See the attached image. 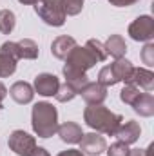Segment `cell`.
Returning <instances> with one entry per match:
<instances>
[{
	"mask_svg": "<svg viewBox=\"0 0 154 156\" xmlns=\"http://www.w3.org/2000/svg\"><path fill=\"white\" fill-rule=\"evenodd\" d=\"M83 122L94 133H103L107 136H114L123 122V116L109 111L105 105H87L83 111Z\"/></svg>",
	"mask_w": 154,
	"mask_h": 156,
	"instance_id": "1",
	"label": "cell"
},
{
	"mask_svg": "<svg viewBox=\"0 0 154 156\" xmlns=\"http://www.w3.org/2000/svg\"><path fill=\"white\" fill-rule=\"evenodd\" d=\"M31 125L38 138H51L58 131V111L49 102H38L31 111Z\"/></svg>",
	"mask_w": 154,
	"mask_h": 156,
	"instance_id": "2",
	"label": "cell"
},
{
	"mask_svg": "<svg viewBox=\"0 0 154 156\" xmlns=\"http://www.w3.org/2000/svg\"><path fill=\"white\" fill-rule=\"evenodd\" d=\"M35 13L53 27H62L65 24V13L62 9V0H37Z\"/></svg>",
	"mask_w": 154,
	"mask_h": 156,
	"instance_id": "3",
	"label": "cell"
},
{
	"mask_svg": "<svg viewBox=\"0 0 154 156\" xmlns=\"http://www.w3.org/2000/svg\"><path fill=\"white\" fill-rule=\"evenodd\" d=\"M94 64H98L96 62V58L93 56V53L83 45H76V47H73V51L67 55V58H65V66H69V67H73V69H78V71H82V73H87L91 67H94Z\"/></svg>",
	"mask_w": 154,
	"mask_h": 156,
	"instance_id": "4",
	"label": "cell"
},
{
	"mask_svg": "<svg viewBox=\"0 0 154 156\" xmlns=\"http://www.w3.org/2000/svg\"><path fill=\"white\" fill-rule=\"evenodd\" d=\"M7 145H9V149H11L16 156H29L31 151L37 147V140H35V136H31L29 133L16 129V131H13V133L9 134Z\"/></svg>",
	"mask_w": 154,
	"mask_h": 156,
	"instance_id": "5",
	"label": "cell"
},
{
	"mask_svg": "<svg viewBox=\"0 0 154 156\" xmlns=\"http://www.w3.org/2000/svg\"><path fill=\"white\" fill-rule=\"evenodd\" d=\"M129 37L134 42H151L154 38V18L151 15L138 16L129 26Z\"/></svg>",
	"mask_w": 154,
	"mask_h": 156,
	"instance_id": "6",
	"label": "cell"
},
{
	"mask_svg": "<svg viewBox=\"0 0 154 156\" xmlns=\"http://www.w3.org/2000/svg\"><path fill=\"white\" fill-rule=\"evenodd\" d=\"M107 149V142L100 133H87L80 140V151L85 156H98Z\"/></svg>",
	"mask_w": 154,
	"mask_h": 156,
	"instance_id": "7",
	"label": "cell"
},
{
	"mask_svg": "<svg viewBox=\"0 0 154 156\" xmlns=\"http://www.w3.org/2000/svg\"><path fill=\"white\" fill-rule=\"evenodd\" d=\"M78 94H82L87 105H102L107 100V87H103L98 82H87Z\"/></svg>",
	"mask_w": 154,
	"mask_h": 156,
	"instance_id": "8",
	"label": "cell"
},
{
	"mask_svg": "<svg viewBox=\"0 0 154 156\" xmlns=\"http://www.w3.org/2000/svg\"><path fill=\"white\" fill-rule=\"evenodd\" d=\"M58 87H60V80L51 73H40L33 82V89L40 96H54Z\"/></svg>",
	"mask_w": 154,
	"mask_h": 156,
	"instance_id": "9",
	"label": "cell"
},
{
	"mask_svg": "<svg viewBox=\"0 0 154 156\" xmlns=\"http://www.w3.org/2000/svg\"><path fill=\"white\" fill-rule=\"evenodd\" d=\"M127 83H131L138 89H143L145 93H151L154 89V73L145 67H134Z\"/></svg>",
	"mask_w": 154,
	"mask_h": 156,
	"instance_id": "10",
	"label": "cell"
},
{
	"mask_svg": "<svg viewBox=\"0 0 154 156\" xmlns=\"http://www.w3.org/2000/svg\"><path fill=\"white\" fill-rule=\"evenodd\" d=\"M114 136L120 142L127 144V145L136 144L140 140V136H142V127H140V123L136 120H129V122H125V123L120 125V129L116 131Z\"/></svg>",
	"mask_w": 154,
	"mask_h": 156,
	"instance_id": "11",
	"label": "cell"
},
{
	"mask_svg": "<svg viewBox=\"0 0 154 156\" xmlns=\"http://www.w3.org/2000/svg\"><path fill=\"white\" fill-rule=\"evenodd\" d=\"M9 94L11 98L20 104V105H26V104H31L33 102V96H35V89L31 83L20 80V82H15L11 87H9Z\"/></svg>",
	"mask_w": 154,
	"mask_h": 156,
	"instance_id": "12",
	"label": "cell"
},
{
	"mask_svg": "<svg viewBox=\"0 0 154 156\" xmlns=\"http://www.w3.org/2000/svg\"><path fill=\"white\" fill-rule=\"evenodd\" d=\"M56 134L60 136L62 142L75 145V144H80V140L83 136V131H82V127L78 125L76 122H64L62 125H58Z\"/></svg>",
	"mask_w": 154,
	"mask_h": 156,
	"instance_id": "13",
	"label": "cell"
},
{
	"mask_svg": "<svg viewBox=\"0 0 154 156\" xmlns=\"http://www.w3.org/2000/svg\"><path fill=\"white\" fill-rule=\"evenodd\" d=\"M76 40L73 38V37H69V35H62V37H56V38L53 40V44H51V53H53V56L54 58H58V60H65L67 58V55L73 51V47H76Z\"/></svg>",
	"mask_w": 154,
	"mask_h": 156,
	"instance_id": "14",
	"label": "cell"
},
{
	"mask_svg": "<svg viewBox=\"0 0 154 156\" xmlns=\"http://www.w3.org/2000/svg\"><path fill=\"white\" fill-rule=\"evenodd\" d=\"M131 107H132L134 113L140 115V116H143V118L152 116L154 115V96L151 93H142V94L134 100V104H132Z\"/></svg>",
	"mask_w": 154,
	"mask_h": 156,
	"instance_id": "15",
	"label": "cell"
},
{
	"mask_svg": "<svg viewBox=\"0 0 154 156\" xmlns=\"http://www.w3.org/2000/svg\"><path fill=\"white\" fill-rule=\"evenodd\" d=\"M103 45H105L107 55H111L113 58H123L127 53V44L121 35H111Z\"/></svg>",
	"mask_w": 154,
	"mask_h": 156,
	"instance_id": "16",
	"label": "cell"
},
{
	"mask_svg": "<svg viewBox=\"0 0 154 156\" xmlns=\"http://www.w3.org/2000/svg\"><path fill=\"white\" fill-rule=\"evenodd\" d=\"M18 47V60H37L38 58V44L31 38H22L20 42H16Z\"/></svg>",
	"mask_w": 154,
	"mask_h": 156,
	"instance_id": "17",
	"label": "cell"
},
{
	"mask_svg": "<svg viewBox=\"0 0 154 156\" xmlns=\"http://www.w3.org/2000/svg\"><path fill=\"white\" fill-rule=\"evenodd\" d=\"M111 69H113V73H114L118 83H120V82H125V83H127V80L131 76L134 66H132L131 60H127V58L123 56V58H116L114 62L111 64Z\"/></svg>",
	"mask_w": 154,
	"mask_h": 156,
	"instance_id": "18",
	"label": "cell"
},
{
	"mask_svg": "<svg viewBox=\"0 0 154 156\" xmlns=\"http://www.w3.org/2000/svg\"><path fill=\"white\" fill-rule=\"evenodd\" d=\"M62 73H64V76H65V82H67V83H71V85L76 89L78 93H80V89H82V87L89 82L87 73H82V71L73 69V67H69V66H64Z\"/></svg>",
	"mask_w": 154,
	"mask_h": 156,
	"instance_id": "19",
	"label": "cell"
},
{
	"mask_svg": "<svg viewBox=\"0 0 154 156\" xmlns=\"http://www.w3.org/2000/svg\"><path fill=\"white\" fill-rule=\"evenodd\" d=\"M16 26V16L11 9H2L0 11V33L2 35H11Z\"/></svg>",
	"mask_w": 154,
	"mask_h": 156,
	"instance_id": "20",
	"label": "cell"
},
{
	"mask_svg": "<svg viewBox=\"0 0 154 156\" xmlns=\"http://www.w3.org/2000/svg\"><path fill=\"white\" fill-rule=\"evenodd\" d=\"M85 47L93 53V56L96 58V62H105L107 56H109L107 51H105V45L96 38H89L87 42H85Z\"/></svg>",
	"mask_w": 154,
	"mask_h": 156,
	"instance_id": "21",
	"label": "cell"
},
{
	"mask_svg": "<svg viewBox=\"0 0 154 156\" xmlns=\"http://www.w3.org/2000/svg\"><path fill=\"white\" fill-rule=\"evenodd\" d=\"M16 71V60L0 53V78H7L11 75H15Z\"/></svg>",
	"mask_w": 154,
	"mask_h": 156,
	"instance_id": "22",
	"label": "cell"
},
{
	"mask_svg": "<svg viewBox=\"0 0 154 156\" xmlns=\"http://www.w3.org/2000/svg\"><path fill=\"white\" fill-rule=\"evenodd\" d=\"M75 96H78V91L71 85V83H60V87H58V91H56V94H54V98L58 100V102H62V104H65V102H71Z\"/></svg>",
	"mask_w": 154,
	"mask_h": 156,
	"instance_id": "23",
	"label": "cell"
},
{
	"mask_svg": "<svg viewBox=\"0 0 154 156\" xmlns=\"http://www.w3.org/2000/svg\"><path fill=\"white\" fill-rule=\"evenodd\" d=\"M140 94H142V93H140L138 87H134V85H131V83H125V87L120 91V100H121L123 104H127V105H132L134 100H136Z\"/></svg>",
	"mask_w": 154,
	"mask_h": 156,
	"instance_id": "24",
	"label": "cell"
},
{
	"mask_svg": "<svg viewBox=\"0 0 154 156\" xmlns=\"http://www.w3.org/2000/svg\"><path fill=\"white\" fill-rule=\"evenodd\" d=\"M98 83H102L103 87H113V85L118 83V80H116L111 66H105V67L100 69V73H98Z\"/></svg>",
	"mask_w": 154,
	"mask_h": 156,
	"instance_id": "25",
	"label": "cell"
},
{
	"mask_svg": "<svg viewBox=\"0 0 154 156\" xmlns=\"http://www.w3.org/2000/svg\"><path fill=\"white\" fill-rule=\"evenodd\" d=\"M62 9L65 16H76L83 9V0H62Z\"/></svg>",
	"mask_w": 154,
	"mask_h": 156,
	"instance_id": "26",
	"label": "cell"
},
{
	"mask_svg": "<svg viewBox=\"0 0 154 156\" xmlns=\"http://www.w3.org/2000/svg\"><path fill=\"white\" fill-rule=\"evenodd\" d=\"M107 151V156H129V145L127 144H123V142H114V144H111V147L109 149H105Z\"/></svg>",
	"mask_w": 154,
	"mask_h": 156,
	"instance_id": "27",
	"label": "cell"
},
{
	"mask_svg": "<svg viewBox=\"0 0 154 156\" xmlns=\"http://www.w3.org/2000/svg\"><path fill=\"white\" fill-rule=\"evenodd\" d=\"M142 60L147 66H154V44L147 42V45L142 49Z\"/></svg>",
	"mask_w": 154,
	"mask_h": 156,
	"instance_id": "28",
	"label": "cell"
},
{
	"mask_svg": "<svg viewBox=\"0 0 154 156\" xmlns=\"http://www.w3.org/2000/svg\"><path fill=\"white\" fill-rule=\"evenodd\" d=\"M136 2L140 0H109V4L114 7H129V5H134Z\"/></svg>",
	"mask_w": 154,
	"mask_h": 156,
	"instance_id": "29",
	"label": "cell"
},
{
	"mask_svg": "<svg viewBox=\"0 0 154 156\" xmlns=\"http://www.w3.org/2000/svg\"><path fill=\"white\" fill-rule=\"evenodd\" d=\"M56 156H85L80 149H67V151H62V153H58Z\"/></svg>",
	"mask_w": 154,
	"mask_h": 156,
	"instance_id": "30",
	"label": "cell"
},
{
	"mask_svg": "<svg viewBox=\"0 0 154 156\" xmlns=\"http://www.w3.org/2000/svg\"><path fill=\"white\" fill-rule=\"evenodd\" d=\"M29 156H51L49 154V151L47 149H44V147H35L33 151H31V154Z\"/></svg>",
	"mask_w": 154,
	"mask_h": 156,
	"instance_id": "31",
	"label": "cell"
},
{
	"mask_svg": "<svg viewBox=\"0 0 154 156\" xmlns=\"http://www.w3.org/2000/svg\"><path fill=\"white\" fill-rule=\"evenodd\" d=\"M7 96V87L0 82V107H2V102H4V98Z\"/></svg>",
	"mask_w": 154,
	"mask_h": 156,
	"instance_id": "32",
	"label": "cell"
},
{
	"mask_svg": "<svg viewBox=\"0 0 154 156\" xmlns=\"http://www.w3.org/2000/svg\"><path fill=\"white\" fill-rule=\"evenodd\" d=\"M129 156H147V154H145V149H131Z\"/></svg>",
	"mask_w": 154,
	"mask_h": 156,
	"instance_id": "33",
	"label": "cell"
},
{
	"mask_svg": "<svg viewBox=\"0 0 154 156\" xmlns=\"http://www.w3.org/2000/svg\"><path fill=\"white\" fill-rule=\"evenodd\" d=\"M20 4H24V5H35L37 4V0H18Z\"/></svg>",
	"mask_w": 154,
	"mask_h": 156,
	"instance_id": "34",
	"label": "cell"
},
{
	"mask_svg": "<svg viewBox=\"0 0 154 156\" xmlns=\"http://www.w3.org/2000/svg\"><path fill=\"white\" fill-rule=\"evenodd\" d=\"M152 151H154V145L151 144V145H149V147L145 149V154H147V156H152Z\"/></svg>",
	"mask_w": 154,
	"mask_h": 156,
	"instance_id": "35",
	"label": "cell"
}]
</instances>
